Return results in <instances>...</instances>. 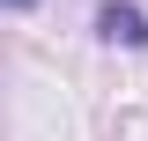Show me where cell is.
I'll return each mask as SVG.
<instances>
[{"mask_svg": "<svg viewBox=\"0 0 148 141\" xmlns=\"http://www.w3.org/2000/svg\"><path fill=\"white\" fill-rule=\"evenodd\" d=\"M96 37H104V45L141 52V45H148V15L133 8V0H104V8H96Z\"/></svg>", "mask_w": 148, "mask_h": 141, "instance_id": "6da1fadb", "label": "cell"}, {"mask_svg": "<svg viewBox=\"0 0 148 141\" xmlns=\"http://www.w3.org/2000/svg\"><path fill=\"white\" fill-rule=\"evenodd\" d=\"M8 8H15V15H22V8H37V0H8Z\"/></svg>", "mask_w": 148, "mask_h": 141, "instance_id": "7a4b0ae2", "label": "cell"}]
</instances>
